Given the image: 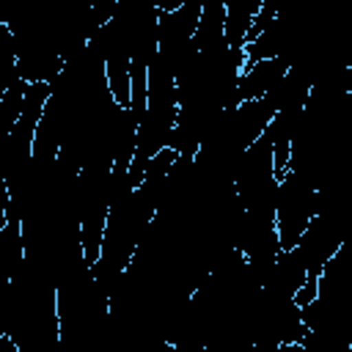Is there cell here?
Returning a JSON list of instances; mask_svg holds the SVG:
<instances>
[{"label":"cell","mask_w":352,"mask_h":352,"mask_svg":"<svg viewBox=\"0 0 352 352\" xmlns=\"http://www.w3.org/2000/svg\"><path fill=\"white\" fill-rule=\"evenodd\" d=\"M25 88L28 82L22 77H16L3 94H0V132L8 135L11 126L16 124L19 118V110H22V99H25Z\"/></svg>","instance_id":"obj_4"},{"label":"cell","mask_w":352,"mask_h":352,"mask_svg":"<svg viewBox=\"0 0 352 352\" xmlns=\"http://www.w3.org/2000/svg\"><path fill=\"white\" fill-rule=\"evenodd\" d=\"M289 69H292V63H289L286 58H280V55H275V58H261V60H253V63H245V69H242L239 77H236V88H234L236 102L267 96V94L286 77Z\"/></svg>","instance_id":"obj_2"},{"label":"cell","mask_w":352,"mask_h":352,"mask_svg":"<svg viewBox=\"0 0 352 352\" xmlns=\"http://www.w3.org/2000/svg\"><path fill=\"white\" fill-rule=\"evenodd\" d=\"M25 256H28V248L22 239V223H19L16 212L11 209L8 220L0 228V275L6 280H11L19 272V267L25 264Z\"/></svg>","instance_id":"obj_3"},{"label":"cell","mask_w":352,"mask_h":352,"mask_svg":"<svg viewBox=\"0 0 352 352\" xmlns=\"http://www.w3.org/2000/svg\"><path fill=\"white\" fill-rule=\"evenodd\" d=\"M319 212V187L300 170H286L275 192V234L280 250H292Z\"/></svg>","instance_id":"obj_1"},{"label":"cell","mask_w":352,"mask_h":352,"mask_svg":"<svg viewBox=\"0 0 352 352\" xmlns=\"http://www.w3.org/2000/svg\"><path fill=\"white\" fill-rule=\"evenodd\" d=\"M8 212H11V190H8V182H6V170L0 168V228L8 220Z\"/></svg>","instance_id":"obj_5"}]
</instances>
